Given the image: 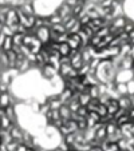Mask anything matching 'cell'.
I'll use <instances>...</instances> for the list:
<instances>
[{"mask_svg": "<svg viewBox=\"0 0 134 151\" xmlns=\"http://www.w3.org/2000/svg\"><path fill=\"white\" fill-rule=\"evenodd\" d=\"M118 103H120L121 109H125L127 111L130 107H133V103H131V98L130 95H122V96L118 98Z\"/></svg>", "mask_w": 134, "mask_h": 151, "instance_id": "6da1fadb", "label": "cell"}, {"mask_svg": "<svg viewBox=\"0 0 134 151\" xmlns=\"http://www.w3.org/2000/svg\"><path fill=\"white\" fill-rule=\"evenodd\" d=\"M59 114H60V118H62L63 120H69L72 118V111L70 110L69 106L64 104V103L59 107Z\"/></svg>", "mask_w": 134, "mask_h": 151, "instance_id": "7a4b0ae2", "label": "cell"}, {"mask_svg": "<svg viewBox=\"0 0 134 151\" xmlns=\"http://www.w3.org/2000/svg\"><path fill=\"white\" fill-rule=\"evenodd\" d=\"M127 92H129V95H134V79H131V80H129L127 82Z\"/></svg>", "mask_w": 134, "mask_h": 151, "instance_id": "3957f363", "label": "cell"}, {"mask_svg": "<svg viewBox=\"0 0 134 151\" xmlns=\"http://www.w3.org/2000/svg\"><path fill=\"white\" fill-rule=\"evenodd\" d=\"M129 43L134 44V31H131L130 34H129Z\"/></svg>", "mask_w": 134, "mask_h": 151, "instance_id": "277c9868", "label": "cell"}]
</instances>
